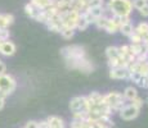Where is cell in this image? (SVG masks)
I'll return each instance as SVG.
<instances>
[{
    "mask_svg": "<svg viewBox=\"0 0 148 128\" xmlns=\"http://www.w3.org/2000/svg\"><path fill=\"white\" fill-rule=\"evenodd\" d=\"M107 8L115 17H130L133 12L132 0H108Z\"/></svg>",
    "mask_w": 148,
    "mask_h": 128,
    "instance_id": "1",
    "label": "cell"
},
{
    "mask_svg": "<svg viewBox=\"0 0 148 128\" xmlns=\"http://www.w3.org/2000/svg\"><path fill=\"white\" fill-rule=\"evenodd\" d=\"M61 55L63 56L64 62L79 60V59L86 58V53H85L84 46H80V45H68V46L62 47Z\"/></svg>",
    "mask_w": 148,
    "mask_h": 128,
    "instance_id": "2",
    "label": "cell"
},
{
    "mask_svg": "<svg viewBox=\"0 0 148 128\" xmlns=\"http://www.w3.org/2000/svg\"><path fill=\"white\" fill-rule=\"evenodd\" d=\"M103 104L110 108L112 112H120L121 108L125 106V99L120 92H108L103 95Z\"/></svg>",
    "mask_w": 148,
    "mask_h": 128,
    "instance_id": "3",
    "label": "cell"
},
{
    "mask_svg": "<svg viewBox=\"0 0 148 128\" xmlns=\"http://www.w3.org/2000/svg\"><path fill=\"white\" fill-rule=\"evenodd\" d=\"M70 110L73 114H85L89 112L86 96H75L70 101Z\"/></svg>",
    "mask_w": 148,
    "mask_h": 128,
    "instance_id": "4",
    "label": "cell"
},
{
    "mask_svg": "<svg viewBox=\"0 0 148 128\" xmlns=\"http://www.w3.org/2000/svg\"><path fill=\"white\" fill-rule=\"evenodd\" d=\"M17 87V81L13 76L10 74H3L0 76V92H3L5 96H9L10 93L14 92Z\"/></svg>",
    "mask_w": 148,
    "mask_h": 128,
    "instance_id": "5",
    "label": "cell"
},
{
    "mask_svg": "<svg viewBox=\"0 0 148 128\" xmlns=\"http://www.w3.org/2000/svg\"><path fill=\"white\" fill-rule=\"evenodd\" d=\"M61 22H62V27H70L76 30V23H77V19L80 17V13L77 10H66V12H61Z\"/></svg>",
    "mask_w": 148,
    "mask_h": 128,
    "instance_id": "6",
    "label": "cell"
},
{
    "mask_svg": "<svg viewBox=\"0 0 148 128\" xmlns=\"http://www.w3.org/2000/svg\"><path fill=\"white\" fill-rule=\"evenodd\" d=\"M139 112H140V110L136 109L135 106L127 104V105H125L124 108L120 109L119 115H120V118L122 119V121H133V119H135L136 116L139 115Z\"/></svg>",
    "mask_w": 148,
    "mask_h": 128,
    "instance_id": "7",
    "label": "cell"
},
{
    "mask_svg": "<svg viewBox=\"0 0 148 128\" xmlns=\"http://www.w3.org/2000/svg\"><path fill=\"white\" fill-rule=\"evenodd\" d=\"M130 72L127 70V68L124 67H117L110 69V78L112 79H127L129 78Z\"/></svg>",
    "mask_w": 148,
    "mask_h": 128,
    "instance_id": "8",
    "label": "cell"
},
{
    "mask_svg": "<svg viewBox=\"0 0 148 128\" xmlns=\"http://www.w3.org/2000/svg\"><path fill=\"white\" fill-rule=\"evenodd\" d=\"M16 50H17V47H16V45H14V42L9 41V40L0 42V54H1V55L12 56L16 54Z\"/></svg>",
    "mask_w": 148,
    "mask_h": 128,
    "instance_id": "9",
    "label": "cell"
},
{
    "mask_svg": "<svg viewBox=\"0 0 148 128\" xmlns=\"http://www.w3.org/2000/svg\"><path fill=\"white\" fill-rule=\"evenodd\" d=\"M119 30H120V21H119V17H115V16L110 17L104 31H106L107 33H110V35H113V33L119 32Z\"/></svg>",
    "mask_w": 148,
    "mask_h": 128,
    "instance_id": "10",
    "label": "cell"
},
{
    "mask_svg": "<svg viewBox=\"0 0 148 128\" xmlns=\"http://www.w3.org/2000/svg\"><path fill=\"white\" fill-rule=\"evenodd\" d=\"M45 121H47V123H48V128H64L63 119L57 116V115L48 116Z\"/></svg>",
    "mask_w": 148,
    "mask_h": 128,
    "instance_id": "11",
    "label": "cell"
},
{
    "mask_svg": "<svg viewBox=\"0 0 148 128\" xmlns=\"http://www.w3.org/2000/svg\"><path fill=\"white\" fill-rule=\"evenodd\" d=\"M122 96H124L125 100L132 101V100H134L135 98H138V91H136L135 87H133V86H127L126 89L124 90V92H122Z\"/></svg>",
    "mask_w": 148,
    "mask_h": 128,
    "instance_id": "12",
    "label": "cell"
},
{
    "mask_svg": "<svg viewBox=\"0 0 148 128\" xmlns=\"http://www.w3.org/2000/svg\"><path fill=\"white\" fill-rule=\"evenodd\" d=\"M25 12H26V14L30 17V18L36 19V17L39 16V13H40L41 10H39L38 8H35L31 3H27V4L25 5Z\"/></svg>",
    "mask_w": 148,
    "mask_h": 128,
    "instance_id": "13",
    "label": "cell"
},
{
    "mask_svg": "<svg viewBox=\"0 0 148 128\" xmlns=\"http://www.w3.org/2000/svg\"><path fill=\"white\" fill-rule=\"evenodd\" d=\"M129 47H130V51H132V54L135 56H139L140 54H143L144 51H147L146 50V46H144L143 44H130L129 45Z\"/></svg>",
    "mask_w": 148,
    "mask_h": 128,
    "instance_id": "14",
    "label": "cell"
},
{
    "mask_svg": "<svg viewBox=\"0 0 148 128\" xmlns=\"http://www.w3.org/2000/svg\"><path fill=\"white\" fill-rule=\"evenodd\" d=\"M120 32L122 33L124 36H127V37H130V36L133 35V32H134V26H133L132 22H129V23H125V24H121L120 26Z\"/></svg>",
    "mask_w": 148,
    "mask_h": 128,
    "instance_id": "15",
    "label": "cell"
},
{
    "mask_svg": "<svg viewBox=\"0 0 148 128\" xmlns=\"http://www.w3.org/2000/svg\"><path fill=\"white\" fill-rule=\"evenodd\" d=\"M97 122L103 128H115V123L112 121V116H102Z\"/></svg>",
    "mask_w": 148,
    "mask_h": 128,
    "instance_id": "16",
    "label": "cell"
},
{
    "mask_svg": "<svg viewBox=\"0 0 148 128\" xmlns=\"http://www.w3.org/2000/svg\"><path fill=\"white\" fill-rule=\"evenodd\" d=\"M106 55H107V59H115V58H119L120 54H119V46H108L106 49Z\"/></svg>",
    "mask_w": 148,
    "mask_h": 128,
    "instance_id": "17",
    "label": "cell"
},
{
    "mask_svg": "<svg viewBox=\"0 0 148 128\" xmlns=\"http://www.w3.org/2000/svg\"><path fill=\"white\" fill-rule=\"evenodd\" d=\"M134 32L138 33L139 36H144L146 33H148V23L147 22H140L136 27H134Z\"/></svg>",
    "mask_w": 148,
    "mask_h": 128,
    "instance_id": "18",
    "label": "cell"
},
{
    "mask_svg": "<svg viewBox=\"0 0 148 128\" xmlns=\"http://www.w3.org/2000/svg\"><path fill=\"white\" fill-rule=\"evenodd\" d=\"M88 26H89V22L86 21V18L84 17V14L80 13V17H79L77 23H76V28L80 30V31H84V30H86L88 28Z\"/></svg>",
    "mask_w": 148,
    "mask_h": 128,
    "instance_id": "19",
    "label": "cell"
},
{
    "mask_svg": "<svg viewBox=\"0 0 148 128\" xmlns=\"http://www.w3.org/2000/svg\"><path fill=\"white\" fill-rule=\"evenodd\" d=\"M88 12H89L90 16L94 18V21L97 18H99V17H102L104 14V10H103V7H97V8H90V9H88Z\"/></svg>",
    "mask_w": 148,
    "mask_h": 128,
    "instance_id": "20",
    "label": "cell"
},
{
    "mask_svg": "<svg viewBox=\"0 0 148 128\" xmlns=\"http://www.w3.org/2000/svg\"><path fill=\"white\" fill-rule=\"evenodd\" d=\"M59 33L62 35L63 39L68 40V39L73 37V35H75V30H73V28H70V27H62L61 31H59Z\"/></svg>",
    "mask_w": 148,
    "mask_h": 128,
    "instance_id": "21",
    "label": "cell"
},
{
    "mask_svg": "<svg viewBox=\"0 0 148 128\" xmlns=\"http://www.w3.org/2000/svg\"><path fill=\"white\" fill-rule=\"evenodd\" d=\"M108 19H110V17H107V16H102V17H99V18H97L95 21H94V24L97 26L98 28H106V26H107V22H108Z\"/></svg>",
    "mask_w": 148,
    "mask_h": 128,
    "instance_id": "22",
    "label": "cell"
},
{
    "mask_svg": "<svg viewBox=\"0 0 148 128\" xmlns=\"http://www.w3.org/2000/svg\"><path fill=\"white\" fill-rule=\"evenodd\" d=\"M132 4H133V8H134V9L139 10V9H142L146 4H148V1L147 0H133Z\"/></svg>",
    "mask_w": 148,
    "mask_h": 128,
    "instance_id": "23",
    "label": "cell"
},
{
    "mask_svg": "<svg viewBox=\"0 0 148 128\" xmlns=\"http://www.w3.org/2000/svg\"><path fill=\"white\" fill-rule=\"evenodd\" d=\"M103 4H104L103 0H89V3H88V9H90V8H97V7H103Z\"/></svg>",
    "mask_w": 148,
    "mask_h": 128,
    "instance_id": "24",
    "label": "cell"
},
{
    "mask_svg": "<svg viewBox=\"0 0 148 128\" xmlns=\"http://www.w3.org/2000/svg\"><path fill=\"white\" fill-rule=\"evenodd\" d=\"M136 85L142 89H148V76H142L139 81L136 82Z\"/></svg>",
    "mask_w": 148,
    "mask_h": 128,
    "instance_id": "25",
    "label": "cell"
},
{
    "mask_svg": "<svg viewBox=\"0 0 148 128\" xmlns=\"http://www.w3.org/2000/svg\"><path fill=\"white\" fill-rule=\"evenodd\" d=\"M143 104H144L143 99H142V98H139V96H138V98H135L134 100H132V101H130V105H133V106H135L136 109H139V110H140V108L143 106Z\"/></svg>",
    "mask_w": 148,
    "mask_h": 128,
    "instance_id": "26",
    "label": "cell"
},
{
    "mask_svg": "<svg viewBox=\"0 0 148 128\" xmlns=\"http://www.w3.org/2000/svg\"><path fill=\"white\" fill-rule=\"evenodd\" d=\"M7 40H9L8 28H0V41H7Z\"/></svg>",
    "mask_w": 148,
    "mask_h": 128,
    "instance_id": "27",
    "label": "cell"
},
{
    "mask_svg": "<svg viewBox=\"0 0 148 128\" xmlns=\"http://www.w3.org/2000/svg\"><path fill=\"white\" fill-rule=\"evenodd\" d=\"M129 39H130V42H132V44H143V42H142V37L135 32H133V35L130 36Z\"/></svg>",
    "mask_w": 148,
    "mask_h": 128,
    "instance_id": "28",
    "label": "cell"
},
{
    "mask_svg": "<svg viewBox=\"0 0 148 128\" xmlns=\"http://www.w3.org/2000/svg\"><path fill=\"white\" fill-rule=\"evenodd\" d=\"M88 128H103L97 121H92L88 118Z\"/></svg>",
    "mask_w": 148,
    "mask_h": 128,
    "instance_id": "29",
    "label": "cell"
},
{
    "mask_svg": "<svg viewBox=\"0 0 148 128\" xmlns=\"http://www.w3.org/2000/svg\"><path fill=\"white\" fill-rule=\"evenodd\" d=\"M23 128H39V122L36 121H28L26 123V126Z\"/></svg>",
    "mask_w": 148,
    "mask_h": 128,
    "instance_id": "30",
    "label": "cell"
},
{
    "mask_svg": "<svg viewBox=\"0 0 148 128\" xmlns=\"http://www.w3.org/2000/svg\"><path fill=\"white\" fill-rule=\"evenodd\" d=\"M139 13H140L142 17H148V4L144 5L142 9H139Z\"/></svg>",
    "mask_w": 148,
    "mask_h": 128,
    "instance_id": "31",
    "label": "cell"
},
{
    "mask_svg": "<svg viewBox=\"0 0 148 128\" xmlns=\"http://www.w3.org/2000/svg\"><path fill=\"white\" fill-rule=\"evenodd\" d=\"M5 99H7V96H5L3 92H0V110L4 108V105H5Z\"/></svg>",
    "mask_w": 148,
    "mask_h": 128,
    "instance_id": "32",
    "label": "cell"
},
{
    "mask_svg": "<svg viewBox=\"0 0 148 128\" xmlns=\"http://www.w3.org/2000/svg\"><path fill=\"white\" fill-rule=\"evenodd\" d=\"M5 73H7V65L1 62V63H0V76L5 74Z\"/></svg>",
    "mask_w": 148,
    "mask_h": 128,
    "instance_id": "33",
    "label": "cell"
},
{
    "mask_svg": "<svg viewBox=\"0 0 148 128\" xmlns=\"http://www.w3.org/2000/svg\"><path fill=\"white\" fill-rule=\"evenodd\" d=\"M0 63H1V60H0Z\"/></svg>",
    "mask_w": 148,
    "mask_h": 128,
    "instance_id": "34",
    "label": "cell"
},
{
    "mask_svg": "<svg viewBox=\"0 0 148 128\" xmlns=\"http://www.w3.org/2000/svg\"><path fill=\"white\" fill-rule=\"evenodd\" d=\"M147 1H148V0H147Z\"/></svg>",
    "mask_w": 148,
    "mask_h": 128,
    "instance_id": "35",
    "label": "cell"
}]
</instances>
